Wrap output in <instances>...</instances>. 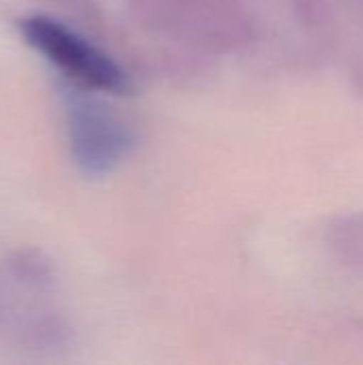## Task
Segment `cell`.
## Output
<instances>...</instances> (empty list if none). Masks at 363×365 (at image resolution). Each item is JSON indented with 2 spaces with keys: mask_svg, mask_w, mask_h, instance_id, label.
Instances as JSON below:
<instances>
[{
  "mask_svg": "<svg viewBox=\"0 0 363 365\" xmlns=\"http://www.w3.org/2000/svg\"><path fill=\"white\" fill-rule=\"evenodd\" d=\"M71 321L60 304L51 259L19 248L0 259V346L19 353H56L68 346Z\"/></svg>",
  "mask_w": 363,
  "mask_h": 365,
  "instance_id": "obj_1",
  "label": "cell"
},
{
  "mask_svg": "<svg viewBox=\"0 0 363 365\" xmlns=\"http://www.w3.org/2000/svg\"><path fill=\"white\" fill-rule=\"evenodd\" d=\"M17 30L66 81L101 94H128L131 79L124 66L68 24L49 15H30L17 21Z\"/></svg>",
  "mask_w": 363,
  "mask_h": 365,
  "instance_id": "obj_3",
  "label": "cell"
},
{
  "mask_svg": "<svg viewBox=\"0 0 363 365\" xmlns=\"http://www.w3.org/2000/svg\"><path fill=\"white\" fill-rule=\"evenodd\" d=\"M158 30L197 45H240L250 24L240 0H128Z\"/></svg>",
  "mask_w": 363,
  "mask_h": 365,
  "instance_id": "obj_4",
  "label": "cell"
},
{
  "mask_svg": "<svg viewBox=\"0 0 363 365\" xmlns=\"http://www.w3.org/2000/svg\"><path fill=\"white\" fill-rule=\"evenodd\" d=\"M60 103L73 165L88 178L113 173L135 150L137 133L101 92L62 81Z\"/></svg>",
  "mask_w": 363,
  "mask_h": 365,
  "instance_id": "obj_2",
  "label": "cell"
},
{
  "mask_svg": "<svg viewBox=\"0 0 363 365\" xmlns=\"http://www.w3.org/2000/svg\"><path fill=\"white\" fill-rule=\"evenodd\" d=\"M323 240L334 259L363 274V212L334 218L325 227Z\"/></svg>",
  "mask_w": 363,
  "mask_h": 365,
  "instance_id": "obj_5",
  "label": "cell"
}]
</instances>
